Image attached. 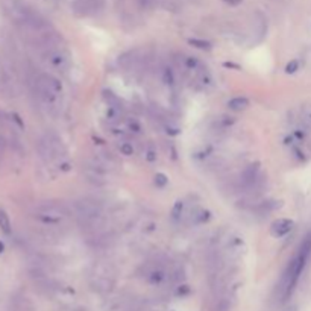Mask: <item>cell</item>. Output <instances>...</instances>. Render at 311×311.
I'll return each mask as SVG.
<instances>
[{
	"mask_svg": "<svg viewBox=\"0 0 311 311\" xmlns=\"http://www.w3.org/2000/svg\"><path fill=\"white\" fill-rule=\"evenodd\" d=\"M310 254H311V236H307L305 240L302 241L301 247H299L298 254L294 255L293 260L288 263L286 272L283 273L281 281H279L278 291H279V298H281L283 301L287 299L291 294L293 288L296 287V284L299 281V276H301V273L305 267Z\"/></svg>",
	"mask_w": 311,
	"mask_h": 311,
	"instance_id": "1",
	"label": "cell"
},
{
	"mask_svg": "<svg viewBox=\"0 0 311 311\" xmlns=\"http://www.w3.org/2000/svg\"><path fill=\"white\" fill-rule=\"evenodd\" d=\"M37 91L44 102H53L61 93V84L53 76L43 74L37 81Z\"/></svg>",
	"mask_w": 311,
	"mask_h": 311,
	"instance_id": "2",
	"label": "cell"
},
{
	"mask_svg": "<svg viewBox=\"0 0 311 311\" xmlns=\"http://www.w3.org/2000/svg\"><path fill=\"white\" fill-rule=\"evenodd\" d=\"M74 210H76V214L84 220L96 219V217H99V214H100V205L96 200L88 199V197H82L79 200H76Z\"/></svg>",
	"mask_w": 311,
	"mask_h": 311,
	"instance_id": "3",
	"label": "cell"
},
{
	"mask_svg": "<svg viewBox=\"0 0 311 311\" xmlns=\"http://www.w3.org/2000/svg\"><path fill=\"white\" fill-rule=\"evenodd\" d=\"M62 150L64 149H62L61 142L55 137H44L40 142V152L43 155V158H46V160L58 158Z\"/></svg>",
	"mask_w": 311,
	"mask_h": 311,
	"instance_id": "4",
	"label": "cell"
},
{
	"mask_svg": "<svg viewBox=\"0 0 311 311\" xmlns=\"http://www.w3.org/2000/svg\"><path fill=\"white\" fill-rule=\"evenodd\" d=\"M37 214L40 219L48 220V222H56L61 220L62 217L66 215V210L61 205H55V204H49V205H43L37 210Z\"/></svg>",
	"mask_w": 311,
	"mask_h": 311,
	"instance_id": "5",
	"label": "cell"
},
{
	"mask_svg": "<svg viewBox=\"0 0 311 311\" xmlns=\"http://www.w3.org/2000/svg\"><path fill=\"white\" fill-rule=\"evenodd\" d=\"M294 223L290 219H278L272 223V236L273 237H284L293 229Z\"/></svg>",
	"mask_w": 311,
	"mask_h": 311,
	"instance_id": "6",
	"label": "cell"
},
{
	"mask_svg": "<svg viewBox=\"0 0 311 311\" xmlns=\"http://www.w3.org/2000/svg\"><path fill=\"white\" fill-rule=\"evenodd\" d=\"M228 106H229V110H232V111H244L246 108L249 106V100L244 96H239V97L231 99L228 102Z\"/></svg>",
	"mask_w": 311,
	"mask_h": 311,
	"instance_id": "7",
	"label": "cell"
},
{
	"mask_svg": "<svg viewBox=\"0 0 311 311\" xmlns=\"http://www.w3.org/2000/svg\"><path fill=\"white\" fill-rule=\"evenodd\" d=\"M81 5V9L84 14L90 12V11H95L97 9V6L102 5V0H77L76 2V6Z\"/></svg>",
	"mask_w": 311,
	"mask_h": 311,
	"instance_id": "8",
	"label": "cell"
},
{
	"mask_svg": "<svg viewBox=\"0 0 311 311\" xmlns=\"http://www.w3.org/2000/svg\"><path fill=\"white\" fill-rule=\"evenodd\" d=\"M0 229H2L5 234H9L11 232V222L5 211H0Z\"/></svg>",
	"mask_w": 311,
	"mask_h": 311,
	"instance_id": "9",
	"label": "cell"
},
{
	"mask_svg": "<svg viewBox=\"0 0 311 311\" xmlns=\"http://www.w3.org/2000/svg\"><path fill=\"white\" fill-rule=\"evenodd\" d=\"M50 61L53 62V66H56V67H62L64 66V62L67 61V58L62 55V53H59V52H56V53H53L52 56H50Z\"/></svg>",
	"mask_w": 311,
	"mask_h": 311,
	"instance_id": "10",
	"label": "cell"
},
{
	"mask_svg": "<svg viewBox=\"0 0 311 311\" xmlns=\"http://www.w3.org/2000/svg\"><path fill=\"white\" fill-rule=\"evenodd\" d=\"M167 182H168V178L164 173H157V175H155V184H157L158 187H166Z\"/></svg>",
	"mask_w": 311,
	"mask_h": 311,
	"instance_id": "11",
	"label": "cell"
},
{
	"mask_svg": "<svg viewBox=\"0 0 311 311\" xmlns=\"http://www.w3.org/2000/svg\"><path fill=\"white\" fill-rule=\"evenodd\" d=\"M298 69H299V62H298L296 59H293V61H290L288 64H287L286 72H287V73H294Z\"/></svg>",
	"mask_w": 311,
	"mask_h": 311,
	"instance_id": "12",
	"label": "cell"
},
{
	"mask_svg": "<svg viewBox=\"0 0 311 311\" xmlns=\"http://www.w3.org/2000/svg\"><path fill=\"white\" fill-rule=\"evenodd\" d=\"M120 152H121L123 155H126V157H129V155L134 153V147H132L129 143H124V144L120 146Z\"/></svg>",
	"mask_w": 311,
	"mask_h": 311,
	"instance_id": "13",
	"label": "cell"
},
{
	"mask_svg": "<svg viewBox=\"0 0 311 311\" xmlns=\"http://www.w3.org/2000/svg\"><path fill=\"white\" fill-rule=\"evenodd\" d=\"M105 99H106V100H110V103H111V105H116V108H117L119 100H117V97L113 95V93H105Z\"/></svg>",
	"mask_w": 311,
	"mask_h": 311,
	"instance_id": "14",
	"label": "cell"
},
{
	"mask_svg": "<svg viewBox=\"0 0 311 311\" xmlns=\"http://www.w3.org/2000/svg\"><path fill=\"white\" fill-rule=\"evenodd\" d=\"M191 43H193V44H197V48H200V49H210V44H208L207 41H199V40H193Z\"/></svg>",
	"mask_w": 311,
	"mask_h": 311,
	"instance_id": "15",
	"label": "cell"
},
{
	"mask_svg": "<svg viewBox=\"0 0 311 311\" xmlns=\"http://www.w3.org/2000/svg\"><path fill=\"white\" fill-rule=\"evenodd\" d=\"M226 3L232 5V6H236V5H240L241 3V0H225Z\"/></svg>",
	"mask_w": 311,
	"mask_h": 311,
	"instance_id": "16",
	"label": "cell"
}]
</instances>
